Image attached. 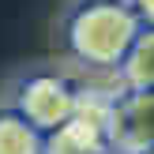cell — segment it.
Segmentation results:
<instances>
[{
	"mask_svg": "<svg viewBox=\"0 0 154 154\" xmlns=\"http://www.w3.org/2000/svg\"><path fill=\"white\" fill-rule=\"evenodd\" d=\"M139 30L143 19L128 0H79L64 19V49L87 68L117 72Z\"/></svg>",
	"mask_w": 154,
	"mask_h": 154,
	"instance_id": "6da1fadb",
	"label": "cell"
},
{
	"mask_svg": "<svg viewBox=\"0 0 154 154\" xmlns=\"http://www.w3.org/2000/svg\"><path fill=\"white\" fill-rule=\"evenodd\" d=\"M109 147V98L79 94L75 113L57 124L53 132H42V154H105Z\"/></svg>",
	"mask_w": 154,
	"mask_h": 154,
	"instance_id": "7a4b0ae2",
	"label": "cell"
},
{
	"mask_svg": "<svg viewBox=\"0 0 154 154\" xmlns=\"http://www.w3.org/2000/svg\"><path fill=\"white\" fill-rule=\"evenodd\" d=\"M11 105L38 128V132H53L57 124H64V120L75 113V105H79V90H75L64 75L34 72V75H26V79L19 83Z\"/></svg>",
	"mask_w": 154,
	"mask_h": 154,
	"instance_id": "3957f363",
	"label": "cell"
},
{
	"mask_svg": "<svg viewBox=\"0 0 154 154\" xmlns=\"http://www.w3.org/2000/svg\"><path fill=\"white\" fill-rule=\"evenodd\" d=\"M109 147L124 154L154 147V87L109 98Z\"/></svg>",
	"mask_w": 154,
	"mask_h": 154,
	"instance_id": "277c9868",
	"label": "cell"
},
{
	"mask_svg": "<svg viewBox=\"0 0 154 154\" xmlns=\"http://www.w3.org/2000/svg\"><path fill=\"white\" fill-rule=\"evenodd\" d=\"M117 75H120V87L124 90L154 87V26H143L139 34H135V42H132V49L124 53Z\"/></svg>",
	"mask_w": 154,
	"mask_h": 154,
	"instance_id": "5b68a950",
	"label": "cell"
},
{
	"mask_svg": "<svg viewBox=\"0 0 154 154\" xmlns=\"http://www.w3.org/2000/svg\"><path fill=\"white\" fill-rule=\"evenodd\" d=\"M0 154H42V132L15 105L0 109Z\"/></svg>",
	"mask_w": 154,
	"mask_h": 154,
	"instance_id": "8992f818",
	"label": "cell"
},
{
	"mask_svg": "<svg viewBox=\"0 0 154 154\" xmlns=\"http://www.w3.org/2000/svg\"><path fill=\"white\" fill-rule=\"evenodd\" d=\"M132 11L143 19V26H154V0H128Z\"/></svg>",
	"mask_w": 154,
	"mask_h": 154,
	"instance_id": "52a82bcc",
	"label": "cell"
},
{
	"mask_svg": "<svg viewBox=\"0 0 154 154\" xmlns=\"http://www.w3.org/2000/svg\"><path fill=\"white\" fill-rule=\"evenodd\" d=\"M139 154H154V147H147V150H139Z\"/></svg>",
	"mask_w": 154,
	"mask_h": 154,
	"instance_id": "ba28073f",
	"label": "cell"
},
{
	"mask_svg": "<svg viewBox=\"0 0 154 154\" xmlns=\"http://www.w3.org/2000/svg\"><path fill=\"white\" fill-rule=\"evenodd\" d=\"M105 154H124V150H105Z\"/></svg>",
	"mask_w": 154,
	"mask_h": 154,
	"instance_id": "9c48e42d",
	"label": "cell"
}]
</instances>
